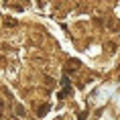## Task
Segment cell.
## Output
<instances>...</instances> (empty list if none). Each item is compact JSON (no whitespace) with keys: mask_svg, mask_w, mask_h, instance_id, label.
Listing matches in <instances>:
<instances>
[{"mask_svg":"<svg viewBox=\"0 0 120 120\" xmlns=\"http://www.w3.org/2000/svg\"><path fill=\"white\" fill-rule=\"evenodd\" d=\"M4 26H16V19H4Z\"/></svg>","mask_w":120,"mask_h":120,"instance_id":"6da1fadb","label":"cell"}]
</instances>
